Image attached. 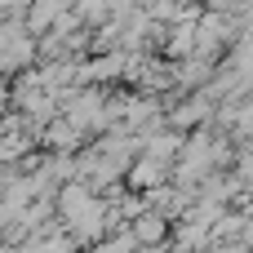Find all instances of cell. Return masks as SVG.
<instances>
[{"label": "cell", "mask_w": 253, "mask_h": 253, "mask_svg": "<svg viewBox=\"0 0 253 253\" xmlns=\"http://www.w3.org/2000/svg\"><path fill=\"white\" fill-rule=\"evenodd\" d=\"M111 4L116 0H76V13H80V22H102V18H111Z\"/></svg>", "instance_id": "1"}, {"label": "cell", "mask_w": 253, "mask_h": 253, "mask_svg": "<svg viewBox=\"0 0 253 253\" xmlns=\"http://www.w3.org/2000/svg\"><path fill=\"white\" fill-rule=\"evenodd\" d=\"M133 236H138V240H160V236H165V218H160V213H142V218L133 222Z\"/></svg>", "instance_id": "2"}]
</instances>
